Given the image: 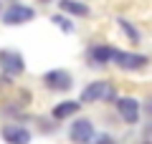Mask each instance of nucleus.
<instances>
[{
	"mask_svg": "<svg viewBox=\"0 0 152 144\" xmlns=\"http://www.w3.org/2000/svg\"><path fill=\"white\" fill-rule=\"evenodd\" d=\"M114 96V86L109 81H94L86 89L81 91V101L91 104V101H104V99H112Z\"/></svg>",
	"mask_w": 152,
	"mask_h": 144,
	"instance_id": "obj_1",
	"label": "nucleus"
},
{
	"mask_svg": "<svg viewBox=\"0 0 152 144\" xmlns=\"http://www.w3.org/2000/svg\"><path fill=\"white\" fill-rule=\"evenodd\" d=\"M69 137L74 144H89L94 139V124L89 119H76L69 129Z\"/></svg>",
	"mask_w": 152,
	"mask_h": 144,
	"instance_id": "obj_2",
	"label": "nucleus"
},
{
	"mask_svg": "<svg viewBox=\"0 0 152 144\" xmlns=\"http://www.w3.org/2000/svg\"><path fill=\"white\" fill-rule=\"evenodd\" d=\"M33 18H36L33 8H28V5H10L5 10V15H3V23H5V25H20V23H31Z\"/></svg>",
	"mask_w": 152,
	"mask_h": 144,
	"instance_id": "obj_3",
	"label": "nucleus"
},
{
	"mask_svg": "<svg viewBox=\"0 0 152 144\" xmlns=\"http://www.w3.org/2000/svg\"><path fill=\"white\" fill-rule=\"evenodd\" d=\"M112 58L117 61L122 68H127V71H137V68H142V66L147 63V58L142 53H124V51H117V48H114Z\"/></svg>",
	"mask_w": 152,
	"mask_h": 144,
	"instance_id": "obj_4",
	"label": "nucleus"
},
{
	"mask_svg": "<svg viewBox=\"0 0 152 144\" xmlns=\"http://www.w3.org/2000/svg\"><path fill=\"white\" fill-rule=\"evenodd\" d=\"M0 68L8 76H18V73H23V58L15 51H0Z\"/></svg>",
	"mask_w": 152,
	"mask_h": 144,
	"instance_id": "obj_5",
	"label": "nucleus"
},
{
	"mask_svg": "<svg viewBox=\"0 0 152 144\" xmlns=\"http://www.w3.org/2000/svg\"><path fill=\"white\" fill-rule=\"evenodd\" d=\"M117 109H119V116L124 119V121H129V124H134L137 119H140V101L132 99V96L119 99V101H117Z\"/></svg>",
	"mask_w": 152,
	"mask_h": 144,
	"instance_id": "obj_6",
	"label": "nucleus"
},
{
	"mask_svg": "<svg viewBox=\"0 0 152 144\" xmlns=\"http://www.w3.org/2000/svg\"><path fill=\"white\" fill-rule=\"evenodd\" d=\"M46 86L48 89H56V91H66L71 86V76L66 73V71H48V73L43 76Z\"/></svg>",
	"mask_w": 152,
	"mask_h": 144,
	"instance_id": "obj_7",
	"label": "nucleus"
},
{
	"mask_svg": "<svg viewBox=\"0 0 152 144\" xmlns=\"http://www.w3.org/2000/svg\"><path fill=\"white\" fill-rule=\"evenodd\" d=\"M3 139L8 144H31V132L23 127H5L3 129Z\"/></svg>",
	"mask_w": 152,
	"mask_h": 144,
	"instance_id": "obj_8",
	"label": "nucleus"
},
{
	"mask_svg": "<svg viewBox=\"0 0 152 144\" xmlns=\"http://www.w3.org/2000/svg\"><path fill=\"white\" fill-rule=\"evenodd\" d=\"M61 10L71 13V15H79V18H86L89 15V8L84 3H76V0H61Z\"/></svg>",
	"mask_w": 152,
	"mask_h": 144,
	"instance_id": "obj_9",
	"label": "nucleus"
},
{
	"mask_svg": "<svg viewBox=\"0 0 152 144\" xmlns=\"http://www.w3.org/2000/svg\"><path fill=\"white\" fill-rule=\"evenodd\" d=\"M79 106H81L79 101H61L58 106L53 109V116H56V119H66V116H74V114L79 111Z\"/></svg>",
	"mask_w": 152,
	"mask_h": 144,
	"instance_id": "obj_10",
	"label": "nucleus"
},
{
	"mask_svg": "<svg viewBox=\"0 0 152 144\" xmlns=\"http://www.w3.org/2000/svg\"><path fill=\"white\" fill-rule=\"evenodd\" d=\"M112 53H114V48H109V46H96V48H91V61H96V63H107V61H112Z\"/></svg>",
	"mask_w": 152,
	"mask_h": 144,
	"instance_id": "obj_11",
	"label": "nucleus"
},
{
	"mask_svg": "<svg viewBox=\"0 0 152 144\" xmlns=\"http://www.w3.org/2000/svg\"><path fill=\"white\" fill-rule=\"evenodd\" d=\"M119 25L124 28L127 38H129L132 43H137V41H140V33H137V28H134V25H129V23H127V20H119Z\"/></svg>",
	"mask_w": 152,
	"mask_h": 144,
	"instance_id": "obj_12",
	"label": "nucleus"
},
{
	"mask_svg": "<svg viewBox=\"0 0 152 144\" xmlns=\"http://www.w3.org/2000/svg\"><path fill=\"white\" fill-rule=\"evenodd\" d=\"M53 23H56V25H61L66 33H71V31H74V25H71V23L66 20V18H61V15H56V18H53Z\"/></svg>",
	"mask_w": 152,
	"mask_h": 144,
	"instance_id": "obj_13",
	"label": "nucleus"
},
{
	"mask_svg": "<svg viewBox=\"0 0 152 144\" xmlns=\"http://www.w3.org/2000/svg\"><path fill=\"white\" fill-rule=\"evenodd\" d=\"M91 144H112L109 137H99V139H91Z\"/></svg>",
	"mask_w": 152,
	"mask_h": 144,
	"instance_id": "obj_14",
	"label": "nucleus"
}]
</instances>
